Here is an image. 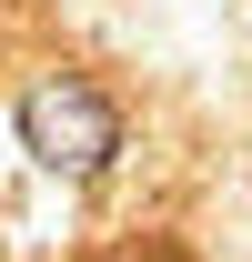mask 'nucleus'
<instances>
[{"label": "nucleus", "instance_id": "1", "mask_svg": "<svg viewBox=\"0 0 252 262\" xmlns=\"http://www.w3.org/2000/svg\"><path fill=\"white\" fill-rule=\"evenodd\" d=\"M20 141H31L40 171L91 182V171L121 151V111H111L91 81H40V91H20Z\"/></svg>", "mask_w": 252, "mask_h": 262}]
</instances>
